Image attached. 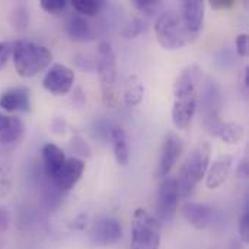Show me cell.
<instances>
[{
  "label": "cell",
  "mask_w": 249,
  "mask_h": 249,
  "mask_svg": "<svg viewBox=\"0 0 249 249\" xmlns=\"http://www.w3.org/2000/svg\"><path fill=\"white\" fill-rule=\"evenodd\" d=\"M181 20L190 41H194L200 36L204 25L206 4L200 0H185L181 4Z\"/></svg>",
  "instance_id": "ba28073f"
},
{
  "label": "cell",
  "mask_w": 249,
  "mask_h": 249,
  "mask_svg": "<svg viewBox=\"0 0 249 249\" xmlns=\"http://www.w3.org/2000/svg\"><path fill=\"white\" fill-rule=\"evenodd\" d=\"M160 239V223L144 209H137L131 220V249H159Z\"/></svg>",
  "instance_id": "277c9868"
},
{
  "label": "cell",
  "mask_w": 249,
  "mask_h": 249,
  "mask_svg": "<svg viewBox=\"0 0 249 249\" xmlns=\"http://www.w3.org/2000/svg\"><path fill=\"white\" fill-rule=\"evenodd\" d=\"M210 4H212L213 9L220 10V9H229V7H232L235 4V1L233 0H213Z\"/></svg>",
  "instance_id": "836d02e7"
},
{
  "label": "cell",
  "mask_w": 249,
  "mask_h": 249,
  "mask_svg": "<svg viewBox=\"0 0 249 249\" xmlns=\"http://www.w3.org/2000/svg\"><path fill=\"white\" fill-rule=\"evenodd\" d=\"M111 142H112V150L115 160L120 166H127L128 159H130V150H128V143H127V136L123 128L114 127L111 130Z\"/></svg>",
  "instance_id": "ffe728a7"
},
{
  "label": "cell",
  "mask_w": 249,
  "mask_h": 249,
  "mask_svg": "<svg viewBox=\"0 0 249 249\" xmlns=\"http://www.w3.org/2000/svg\"><path fill=\"white\" fill-rule=\"evenodd\" d=\"M236 53L241 57H247L249 53V39L247 34H241L236 36Z\"/></svg>",
  "instance_id": "f546056e"
},
{
  "label": "cell",
  "mask_w": 249,
  "mask_h": 249,
  "mask_svg": "<svg viewBox=\"0 0 249 249\" xmlns=\"http://www.w3.org/2000/svg\"><path fill=\"white\" fill-rule=\"evenodd\" d=\"M66 31L73 41H79V42L90 41L95 36L92 26L82 15H73L66 25Z\"/></svg>",
  "instance_id": "d6986e66"
},
{
  "label": "cell",
  "mask_w": 249,
  "mask_h": 249,
  "mask_svg": "<svg viewBox=\"0 0 249 249\" xmlns=\"http://www.w3.org/2000/svg\"><path fill=\"white\" fill-rule=\"evenodd\" d=\"M123 236L121 223L114 217H105L96 222L90 231V239L95 245L108 247L115 245Z\"/></svg>",
  "instance_id": "8fae6325"
},
{
  "label": "cell",
  "mask_w": 249,
  "mask_h": 249,
  "mask_svg": "<svg viewBox=\"0 0 249 249\" xmlns=\"http://www.w3.org/2000/svg\"><path fill=\"white\" fill-rule=\"evenodd\" d=\"M236 175L241 178V179H247L249 175V166H248V158H244L241 162H239V165H238V168H236Z\"/></svg>",
  "instance_id": "1f68e13d"
},
{
  "label": "cell",
  "mask_w": 249,
  "mask_h": 249,
  "mask_svg": "<svg viewBox=\"0 0 249 249\" xmlns=\"http://www.w3.org/2000/svg\"><path fill=\"white\" fill-rule=\"evenodd\" d=\"M39 4H41V9L45 10L47 13L58 15L66 9L67 1L66 0H41Z\"/></svg>",
  "instance_id": "4316f807"
},
{
  "label": "cell",
  "mask_w": 249,
  "mask_h": 249,
  "mask_svg": "<svg viewBox=\"0 0 249 249\" xmlns=\"http://www.w3.org/2000/svg\"><path fill=\"white\" fill-rule=\"evenodd\" d=\"M12 26L18 31H25L28 28V10L22 6L16 7L10 16Z\"/></svg>",
  "instance_id": "d4e9b609"
},
{
  "label": "cell",
  "mask_w": 249,
  "mask_h": 249,
  "mask_svg": "<svg viewBox=\"0 0 249 249\" xmlns=\"http://www.w3.org/2000/svg\"><path fill=\"white\" fill-rule=\"evenodd\" d=\"M133 4H134V7L137 10H140L142 13H144L147 16L155 15L162 6V3L158 1V0H134Z\"/></svg>",
  "instance_id": "484cf974"
},
{
  "label": "cell",
  "mask_w": 249,
  "mask_h": 249,
  "mask_svg": "<svg viewBox=\"0 0 249 249\" xmlns=\"http://www.w3.org/2000/svg\"><path fill=\"white\" fill-rule=\"evenodd\" d=\"M12 50H13V42H0V70H3L7 64L9 57L12 55Z\"/></svg>",
  "instance_id": "f1b7e54d"
},
{
  "label": "cell",
  "mask_w": 249,
  "mask_h": 249,
  "mask_svg": "<svg viewBox=\"0 0 249 249\" xmlns=\"http://www.w3.org/2000/svg\"><path fill=\"white\" fill-rule=\"evenodd\" d=\"M83 172H85V162L79 158H70V159H66L61 169L57 172V175L51 181L58 190L69 191L79 182Z\"/></svg>",
  "instance_id": "7c38bea8"
},
{
  "label": "cell",
  "mask_w": 249,
  "mask_h": 249,
  "mask_svg": "<svg viewBox=\"0 0 249 249\" xmlns=\"http://www.w3.org/2000/svg\"><path fill=\"white\" fill-rule=\"evenodd\" d=\"M181 153H182L181 139L175 133H168L163 139V143H162L156 177L158 178H168L169 172L177 165Z\"/></svg>",
  "instance_id": "9c48e42d"
},
{
  "label": "cell",
  "mask_w": 249,
  "mask_h": 249,
  "mask_svg": "<svg viewBox=\"0 0 249 249\" xmlns=\"http://www.w3.org/2000/svg\"><path fill=\"white\" fill-rule=\"evenodd\" d=\"M96 71L101 82L102 101L107 107L114 108L118 99L117 90V57L112 45L108 41H102L96 50Z\"/></svg>",
  "instance_id": "3957f363"
},
{
  "label": "cell",
  "mask_w": 249,
  "mask_h": 249,
  "mask_svg": "<svg viewBox=\"0 0 249 249\" xmlns=\"http://www.w3.org/2000/svg\"><path fill=\"white\" fill-rule=\"evenodd\" d=\"M71 6H73V9L79 15H82L85 18V16H95V15H98L99 10L104 6V1H95V0H73L71 1Z\"/></svg>",
  "instance_id": "603a6c76"
},
{
  "label": "cell",
  "mask_w": 249,
  "mask_h": 249,
  "mask_svg": "<svg viewBox=\"0 0 249 249\" xmlns=\"http://www.w3.org/2000/svg\"><path fill=\"white\" fill-rule=\"evenodd\" d=\"M179 188L177 178H165L160 184L156 200V220L159 223H169L177 214L179 203Z\"/></svg>",
  "instance_id": "8992f818"
},
{
  "label": "cell",
  "mask_w": 249,
  "mask_h": 249,
  "mask_svg": "<svg viewBox=\"0 0 249 249\" xmlns=\"http://www.w3.org/2000/svg\"><path fill=\"white\" fill-rule=\"evenodd\" d=\"M233 158L232 156H220L217 158L212 166H209L206 174V185L210 190H216L222 187L232 174Z\"/></svg>",
  "instance_id": "2e32d148"
},
{
  "label": "cell",
  "mask_w": 249,
  "mask_h": 249,
  "mask_svg": "<svg viewBox=\"0 0 249 249\" xmlns=\"http://www.w3.org/2000/svg\"><path fill=\"white\" fill-rule=\"evenodd\" d=\"M155 34L158 42L165 50H179L185 47L190 39L184 29L181 16L174 10H166L160 13L155 22Z\"/></svg>",
  "instance_id": "5b68a950"
},
{
  "label": "cell",
  "mask_w": 249,
  "mask_h": 249,
  "mask_svg": "<svg viewBox=\"0 0 249 249\" xmlns=\"http://www.w3.org/2000/svg\"><path fill=\"white\" fill-rule=\"evenodd\" d=\"M244 134H245V130L239 123H235V121L225 123L223 121V124H222V127H220L216 137H220L228 144H236V143H239L242 140Z\"/></svg>",
  "instance_id": "7402d4cb"
},
{
  "label": "cell",
  "mask_w": 249,
  "mask_h": 249,
  "mask_svg": "<svg viewBox=\"0 0 249 249\" xmlns=\"http://www.w3.org/2000/svg\"><path fill=\"white\" fill-rule=\"evenodd\" d=\"M74 83V71L64 64H53L42 79V86L53 95H66Z\"/></svg>",
  "instance_id": "52a82bcc"
},
{
  "label": "cell",
  "mask_w": 249,
  "mask_h": 249,
  "mask_svg": "<svg viewBox=\"0 0 249 249\" xmlns=\"http://www.w3.org/2000/svg\"><path fill=\"white\" fill-rule=\"evenodd\" d=\"M212 159V146L209 143L198 144L182 163L177 182L181 197H188L193 194L196 187L206 177Z\"/></svg>",
  "instance_id": "6da1fadb"
},
{
  "label": "cell",
  "mask_w": 249,
  "mask_h": 249,
  "mask_svg": "<svg viewBox=\"0 0 249 249\" xmlns=\"http://www.w3.org/2000/svg\"><path fill=\"white\" fill-rule=\"evenodd\" d=\"M201 67L197 64L187 66L174 83V96L198 93V85L201 83Z\"/></svg>",
  "instance_id": "9a60e30c"
},
{
  "label": "cell",
  "mask_w": 249,
  "mask_h": 249,
  "mask_svg": "<svg viewBox=\"0 0 249 249\" xmlns=\"http://www.w3.org/2000/svg\"><path fill=\"white\" fill-rule=\"evenodd\" d=\"M184 219L196 229H207L214 225L216 213L214 210L203 203L188 201L182 206Z\"/></svg>",
  "instance_id": "4fadbf2b"
},
{
  "label": "cell",
  "mask_w": 249,
  "mask_h": 249,
  "mask_svg": "<svg viewBox=\"0 0 249 249\" xmlns=\"http://www.w3.org/2000/svg\"><path fill=\"white\" fill-rule=\"evenodd\" d=\"M23 133L25 125L20 118L0 111V144H12L20 140Z\"/></svg>",
  "instance_id": "e0dca14e"
},
{
  "label": "cell",
  "mask_w": 249,
  "mask_h": 249,
  "mask_svg": "<svg viewBox=\"0 0 249 249\" xmlns=\"http://www.w3.org/2000/svg\"><path fill=\"white\" fill-rule=\"evenodd\" d=\"M197 102H198V93L174 96L172 123L177 128L185 130L190 125V123L194 118V114L197 111Z\"/></svg>",
  "instance_id": "30bf717a"
},
{
  "label": "cell",
  "mask_w": 249,
  "mask_h": 249,
  "mask_svg": "<svg viewBox=\"0 0 249 249\" xmlns=\"http://www.w3.org/2000/svg\"><path fill=\"white\" fill-rule=\"evenodd\" d=\"M88 223V216L86 214H79L73 222H71V229L74 231H83Z\"/></svg>",
  "instance_id": "d6a6232c"
},
{
  "label": "cell",
  "mask_w": 249,
  "mask_h": 249,
  "mask_svg": "<svg viewBox=\"0 0 249 249\" xmlns=\"http://www.w3.org/2000/svg\"><path fill=\"white\" fill-rule=\"evenodd\" d=\"M0 108L4 112H28L31 93L26 88H9L0 93Z\"/></svg>",
  "instance_id": "5bb4252c"
},
{
  "label": "cell",
  "mask_w": 249,
  "mask_h": 249,
  "mask_svg": "<svg viewBox=\"0 0 249 249\" xmlns=\"http://www.w3.org/2000/svg\"><path fill=\"white\" fill-rule=\"evenodd\" d=\"M239 235H241V239L242 242L248 244L249 241V210L248 206L245 207L244 213H242V217H241V222H239Z\"/></svg>",
  "instance_id": "83f0119b"
},
{
  "label": "cell",
  "mask_w": 249,
  "mask_h": 249,
  "mask_svg": "<svg viewBox=\"0 0 249 249\" xmlns=\"http://www.w3.org/2000/svg\"><path fill=\"white\" fill-rule=\"evenodd\" d=\"M144 95V88L142 80L137 76H131L127 82L125 90H124V102L128 107H136L142 102Z\"/></svg>",
  "instance_id": "44dd1931"
},
{
  "label": "cell",
  "mask_w": 249,
  "mask_h": 249,
  "mask_svg": "<svg viewBox=\"0 0 249 249\" xmlns=\"http://www.w3.org/2000/svg\"><path fill=\"white\" fill-rule=\"evenodd\" d=\"M41 153H42V163H44L45 175L50 179H53L66 162L64 152L54 143H47L42 146Z\"/></svg>",
  "instance_id": "ac0fdd59"
},
{
  "label": "cell",
  "mask_w": 249,
  "mask_h": 249,
  "mask_svg": "<svg viewBox=\"0 0 249 249\" xmlns=\"http://www.w3.org/2000/svg\"><path fill=\"white\" fill-rule=\"evenodd\" d=\"M12 57L15 69L22 77H34L44 71L53 61V54L48 48L28 41L13 42Z\"/></svg>",
  "instance_id": "7a4b0ae2"
},
{
  "label": "cell",
  "mask_w": 249,
  "mask_h": 249,
  "mask_svg": "<svg viewBox=\"0 0 249 249\" xmlns=\"http://www.w3.org/2000/svg\"><path fill=\"white\" fill-rule=\"evenodd\" d=\"M10 225V214L6 207L0 206V235H3Z\"/></svg>",
  "instance_id": "4dcf8cb0"
},
{
  "label": "cell",
  "mask_w": 249,
  "mask_h": 249,
  "mask_svg": "<svg viewBox=\"0 0 249 249\" xmlns=\"http://www.w3.org/2000/svg\"><path fill=\"white\" fill-rule=\"evenodd\" d=\"M146 28H147L146 22H144L143 19H140V18H136V19H133L131 22H128V23L123 28L121 35H123L124 38L133 39V38H137L142 32H144Z\"/></svg>",
  "instance_id": "cb8c5ba5"
}]
</instances>
